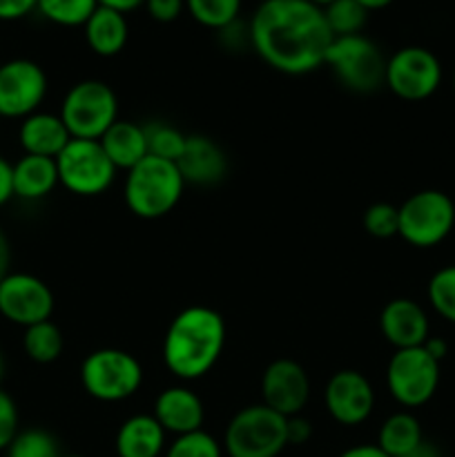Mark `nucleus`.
Masks as SVG:
<instances>
[{
	"label": "nucleus",
	"mask_w": 455,
	"mask_h": 457,
	"mask_svg": "<svg viewBox=\"0 0 455 457\" xmlns=\"http://www.w3.org/2000/svg\"><path fill=\"white\" fill-rule=\"evenodd\" d=\"M12 272V245H9L7 232L0 228V281Z\"/></svg>",
	"instance_id": "39"
},
{
	"label": "nucleus",
	"mask_w": 455,
	"mask_h": 457,
	"mask_svg": "<svg viewBox=\"0 0 455 457\" xmlns=\"http://www.w3.org/2000/svg\"><path fill=\"white\" fill-rule=\"evenodd\" d=\"M186 186L212 187L228 177V156L217 141L203 134H190L177 161Z\"/></svg>",
	"instance_id": "17"
},
{
	"label": "nucleus",
	"mask_w": 455,
	"mask_h": 457,
	"mask_svg": "<svg viewBox=\"0 0 455 457\" xmlns=\"http://www.w3.org/2000/svg\"><path fill=\"white\" fill-rule=\"evenodd\" d=\"M321 12H324L326 25H328L330 34L335 38H339V36L361 34V29L366 25V18L370 13L357 0H335L333 4H328Z\"/></svg>",
	"instance_id": "28"
},
{
	"label": "nucleus",
	"mask_w": 455,
	"mask_h": 457,
	"mask_svg": "<svg viewBox=\"0 0 455 457\" xmlns=\"http://www.w3.org/2000/svg\"><path fill=\"white\" fill-rule=\"evenodd\" d=\"M165 437L156 418L152 413L132 415L120 424L116 433V455L119 457H161L165 453Z\"/></svg>",
	"instance_id": "20"
},
{
	"label": "nucleus",
	"mask_w": 455,
	"mask_h": 457,
	"mask_svg": "<svg viewBox=\"0 0 455 457\" xmlns=\"http://www.w3.org/2000/svg\"><path fill=\"white\" fill-rule=\"evenodd\" d=\"M424 348H426L428 355L435 357L437 361L444 360V355L449 353V344H446L442 337H428L426 342H424Z\"/></svg>",
	"instance_id": "42"
},
{
	"label": "nucleus",
	"mask_w": 455,
	"mask_h": 457,
	"mask_svg": "<svg viewBox=\"0 0 455 457\" xmlns=\"http://www.w3.org/2000/svg\"><path fill=\"white\" fill-rule=\"evenodd\" d=\"M379 330L395 351L424 346V342L431 337L426 311L409 297H397L382 308Z\"/></svg>",
	"instance_id": "16"
},
{
	"label": "nucleus",
	"mask_w": 455,
	"mask_h": 457,
	"mask_svg": "<svg viewBox=\"0 0 455 457\" xmlns=\"http://www.w3.org/2000/svg\"><path fill=\"white\" fill-rule=\"evenodd\" d=\"M58 181L67 192L79 196H98L114 183L119 170L112 165L101 141L71 138L56 156Z\"/></svg>",
	"instance_id": "9"
},
{
	"label": "nucleus",
	"mask_w": 455,
	"mask_h": 457,
	"mask_svg": "<svg viewBox=\"0 0 455 457\" xmlns=\"http://www.w3.org/2000/svg\"><path fill=\"white\" fill-rule=\"evenodd\" d=\"M285 436H288V445H306L312 436V424L303 415L288 418V422H285Z\"/></svg>",
	"instance_id": "37"
},
{
	"label": "nucleus",
	"mask_w": 455,
	"mask_h": 457,
	"mask_svg": "<svg viewBox=\"0 0 455 457\" xmlns=\"http://www.w3.org/2000/svg\"><path fill=\"white\" fill-rule=\"evenodd\" d=\"M65 337L52 320L29 326L22 333V351L36 364H52L62 355Z\"/></svg>",
	"instance_id": "25"
},
{
	"label": "nucleus",
	"mask_w": 455,
	"mask_h": 457,
	"mask_svg": "<svg viewBox=\"0 0 455 457\" xmlns=\"http://www.w3.org/2000/svg\"><path fill=\"white\" fill-rule=\"evenodd\" d=\"M152 415L163 427L165 433L178 437L186 433L201 431L205 420V409L201 397L187 386H168L154 400Z\"/></svg>",
	"instance_id": "18"
},
{
	"label": "nucleus",
	"mask_w": 455,
	"mask_h": 457,
	"mask_svg": "<svg viewBox=\"0 0 455 457\" xmlns=\"http://www.w3.org/2000/svg\"><path fill=\"white\" fill-rule=\"evenodd\" d=\"M361 223H364V230L370 237H375V239H391V237H397V230H400V212H397V205L384 204V201L368 205L364 217H361Z\"/></svg>",
	"instance_id": "33"
},
{
	"label": "nucleus",
	"mask_w": 455,
	"mask_h": 457,
	"mask_svg": "<svg viewBox=\"0 0 455 457\" xmlns=\"http://www.w3.org/2000/svg\"><path fill=\"white\" fill-rule=\"evenodd\" d=\"M54 306L52 288L31 272H9L0 281V317L9 324L29 328L47 321L52 320Z\"/></svg>",
	"instance_id": "13"
},
{
	"label": "nucleus",
	"mask_w": 455,
	"mask_h": 457,
	"mask_svg": "<svg viewBox=\"0 0 455 457\" xmlns=\"http://www.w3.org/2000/svg\"><path fill=\"white\" fill-rule=\"evenodd\" d=\"M226 348V321L210 306H187L170 321L163 364L174 378L194 382L217 366Z\"/></svg>",
	"instance_id": "2"
},
{
	"label": "nucleus",
	"mask_w": 455,
	"mask_h": 457,
	"mask_svg": "<svg viewBox=\"0 0 455 457\" xmlns=\"http://www.w3.org/2000/svg\"><path fill=\"white\" fill-rule=\"evenodd\" d=\"M58 114L71 138L101 141L103 134L119 120V98L103 80H80L67 89Z\"/></svg>",
	"instance_id": "4"
},
{
	"label": "nucleus",
	"mask_w": 455,
	"mask_h": 457,
	"mask_svg": "<svg viewBox=\"0 0 455 457\" xmlns=\"http://www.w3.org/2000/svg\"><path fill=\"white\" fill-rule=\"evenodd\" d=\"M250 47L281 74H310L324 65L335 36L324 12L308 0H263L248 25Z\"/></svg>",
	"instance_id": "1"
},
{
	"label": "nucleus",
	"mask_w": 455,
	"mask_h": 457,
	"mask_svg": "<svg viewBox=\"0 0 455 457\" xmlns=\"http://www.w3.org/2000/svg\"><path fill=\"white\" fill-rule=\"evenodd\" d=\"M80 384L94 400L116 404L136 395L143 384V366L132 353L98 348L80 364Z\"/></svg>",
	"instance_id": "5"
},
{
	"label": "nucleus",
	"mask_w": 455,
	"mask_h": 457,
	"mask_svg": "<svg viewBox=\"0 0 455 457\" xmlns=\"http://www.w3.org/2000/svg\"><path fill=\"white\" fill-rule=\"evenodd\" d=\"M18 431H21V418H18L16 402L0 388V451H7Z\"/></svg>",
	"instance_id": "34"
},
{
	"label": "nucleus",
	"mask_w": 455,
	"mask_h": 457,
	"mask_svg": "<svg viewBox=\"0 0 455 457\" xmlns=\"http://www.w3.org/2000/svg\"><path fill=\"white\" fill-rule=\"evenodd\" d=\"M163 457H223V446L203 428L174 437Z\"/></svg>",
	"instance_id": "32"
},
{
	"label": "nucleus",
	"mask_w": 455,
	"mask_h": 457,
	"mask_svg": "<svg viewBox=\"0 0 455 457\" xmlns=\"http://www.w3.org/2000/svg\"><path fill=\"white\" fill-rule=\"evenodd\" d=\"M310 397V379L299 361L281 357L270 361L261 375V404L284 418L302 415Z\"/></svg>",
	"instance_id": "15"
},
{
	"label": "nucleus",
	"mask_w": 455,
	"mask_h": 457,
	"mask_svg": "<svg viewBox=\"0 0 455 457\" xmlns=\"http://www.w3.org/2000/svg\"><path fill=\"white\" fill-rule=\"evenodd\" d=\"M404 457H442V453L435 445H431V442L424 440L418 449H413L409 455H404Z\"/></svg>",
	"instance_id": "43"
},
{
	"label": "nucleus",
	"mask_w": 455,
	"mask_h": 457,
	"mask_svg": "<svg viewBox=\"0 0 455 457\" xmlns=\"http://www.w3.org/2000/svg\"><path fill=\"white\" fill-rule=\"evenodd\" d=\"M98 7V0H38L36 12L61 27H83Z\"/></svg>",
	"instance_id": "27"
},
{
	"label": "nucleus",
	"mask_w": 455,
	"mask_h": 457,
	"mask_svg": "<svg viewBox=\"0 0 455 457\" xmlns=\"http://www.w3.org/2000/svg\"><path fill=\"white\" fill-rule=\"evenodd\" d=\"M145 12L156 22H174L186 9V0H145Z\"/></svg>",
	"instance_id": "35"
},
{
	"label": "nucleus",
	"mask_w": 455,
	"mask_h": 457,
	"mask_svg": "<svg viewBox=\"0 0 455 457\" xmlns=\"http://www.w3.org/2000/svg\"><path fill=\"white\" fill-rule=\"evenodd\" d=\"M62 457H83V455H62Z\"/></svg>",
	"instance_id": "47"
},
{
	"label": "nucleus",
	"mask_w": 455,
	"mask_h": 457,
	"mask_svg": "<svg viewBox=\"0 0 455 457\" xmlns=\"http://www.w3.org/2000/svg\"><path fill=\"white\" fill-rule=\"evenodd\" d=\"M324 406L330 418L342 427H360L375 409L373 384L360 370H337L326 382Z\"/></svg>",
	"instance_id": "14"
},
{
	"label": "nucleus",
	"mask_w": 455,
	"mask_h": 457,
	"mask_svg": "<svg viewBox=\"0 0 455 457\" xmlns=\"http://www.w3.org/2000/svg\"><path fill=\"white\" fill-rule=\"evenodd\" d=\"M70 141L71 137L61 114H52V112H34L22 119L18 128V143L22 147V154L56 159Z\"/></svg>",
	"instance_id": "19"
},
{
	"label": "nucleus",
	"mask_w": 455,
	"mask_h": 457,
	"mask_svg": "<svg viewBox=\"0 0 455 457\" xmlns=\"http://www.w3.org/2000/svg\"><path fill=\"white\" fill-rule=\"evenodd\" d=\"M357 3H360L361 7L368 9V12H377V9L388 7V4H391L393 0H357Z\"/></svg>",
	"instance_id": "44"
},
{
	"label": "nucleus",
	"mask_w": 455,
	"mask_h": 457,
	"mask_svg": "<svg viewBox=\"0 0 455 457\" xmlns=\"http://www.w3.org/2000/svg\"><path fill=\"white\" fill-rule=\"evenodd\" d=\"M98 4L116 9V12H120V13H129V12H134V9L143 7V4H145V0H98Z\"/></svg>",
	"instance_id": "41"
},
{
	"label": "nucleus",
	"mask_w": 455,
	"mask_h": 457,
	"mask_svg": "<svg viewBox=\"0 0 455 457\" xmlns=\"http://www.w3.org/2000/svg\"><path fill=\"white\" fill-rule=\"evenodd\" d=\"M442 83L440 58L426 47L409 45L386 58L384 85L401 101H426Z\"/></svg>",
	"instance_id": "11"
},
{
	"label": "nucleus",
	"mask_w": 455,
	"mask_h": 457,
	"mask_svg": "<svg viewBox=\"0 0 455 457\" xmlns=\"http://www.w3.org/2000/svg\"><path fill=\"white\" fill-rule=\"evenodd\" d=\"M143 128H145L147 152L152 156H159V159L174 161L177 163L183 147H186L187 134L174 128L172 123H163V120H152V123L143 125Z\"/></svg>",
	"instance_id": "29"
},
{
	"label": "nucleus",
	"mask_w": 455,
	"mask_h": 457,
	"mask_svg": "<svg viewBox=\"0 0 455 457\" xmlns=\"http://www.w3.org/2000/svg\"><path fill=\"white\" fill-rule=\"evenodd\" d=\"M426 295L433 311L449 324H455V266L440 268L428 281Z\"/></svg>",
	"instance_id": "31"
},
{
	"label": "nucleus",
	"mask_w": 455,
	"mask_h": 457,
	"mask_svg": "<svg viewBox=\"0 0 455 457\" xmlns=\"http://www.w3.org/2000/svg\"><path fill=\"white\" fill-rule=\"evenodd\" d=\"M186 9L199 25L221 31L239 21L241 0H186Z\"/></svg>",
	"instance_id": "26"
},
{
	"label": "nucleus",
	"mask_w": 455,
	"mask_h": 457,
	"mask_svg": "<svg viewBox=\"0 0 455 457\" xmlns=\"http://www.w3.org/2000/svg\"><path fill=\"white\" fill-rule=\"evenodd\" d=\"M424 442L422 424L409 411L388 415L377 433V446L391 457H404Z\"/></svg>",
	"instance_id": "24"
},
{
	"label": "nucleus",
	"mask_w": 455,
	"mask_h": 457,
	"mask_svg": "<svg viewBox=\"0 0 455 457\" xmlns=\"http://www.w3.org/2000/svg\"><path fill=\"white\" fill-rule=\"evenodd\" d=\"M4 457H62L56 437L43 428H25L18 431Z\"/></svg>",
	"instance_id": "30"
},
{
	"label": "nucleus",
	"mask_w": 455,
	"mask_h": 457,
	"mask_svg": "<svg viewBox=\"0 0 455 457\" xmlns=\"http://www.w3.org/2000/svg\"><path fill=\"white\" fill-rule=\"evenodd\" d=\"M38 0H0V21H21L36 12Z\"/></svg>",
	"instance_id": "36"
},
{
	"label": "nucleus",
	"mask_w": 455,
	"mask_h": 457,
	"mask_svg": "<svg viewBox=\"0 0 455 457\" xmlns=\"http://www.w3.org/2000/svg\"><path fill=\"white\" fill-rule=\"evenodd\" d=\"M285 422L266 404L245 406L228 422L223 451L228 457H279L288 446Z\"/></svg>",
	"instance_id": "6"
},
{
	"label": "nucleus",
	"mask_w": 455,
	"mask_h": 457,
	"mask_svg": "<svg viewBox=\"0 0 455 457\" xmlns=\"http://www.w3.org/2000/svg\"><path fill=\"white\" fill-rule=\"evenodd\" d=\"M339 457H391V455L384 453L377 445H357L343 451Z\"/></svg>",
	"instance_id": "40"
},
{
	"label": "nucleus",
	"mask_w": 455,
	"mask_h": 457,
	"mask_svg": "<svg viewBox=\"0 0 455 457\" xmlns=\"http://www.w3.org/2000/svg\"><path fill=\"white\" fill-rule=\"evenodd\" d=\"M49 80L43 67L29 58H12L0 65V119L22 120L40 110Z\"/></svg>",
	"instance_id": "12"
},
{
	"label": "nucleus",
	"mask_w": 455,
	"mask_h": 457,
	"mask_svg": "<svg viewBox=\"0 0 455 457\" xmlns=\"http://www.w3.org/2000/svg\"><path fill=\"white\" fill-rule=\"evenodd\" d=\"M397 237L413 248H433L453 232L455 204L442 190H419L397 208Z\"/></svg>",
	"instance_id": "8"
},
{
	"label": "nucleus",
	"mask_w": 455,
	"mask_h": 457,
	"mask_svg": "<svg viewBox=\"0 0 455 457\" xmlns=\"http://www.w3.org/2000/svg\"><path fill=\"white\" fill-rule=\"evenodd\" d=\"M3 378H4V357L3 353H0V382H3Z\"/></svg>",
	"instance_id": "46"
},
{
	"label": "nucleus",
	"mask_w": 455,
	"mask_h": 457,
	"mask_svg": "<svg viewBox=\"0 0 455 457\" xmlns=\"http://www.w3.org/2000/svg\"><path fill=\"white\" fill-rule=\"evenodd\" d=\"M13 199V179H12V161L0 154V208Z\"/></svg>",
	"instance_id": "38"
},
{
	"label": "nucleus",
	"mask_w": 455,
	"mask_h": 457,
	"mask_svg": "<svg viewBox=\"0 0 455 457\" xmlns=\"http://www.w3.org/2000/svg\"><path fill=\"white\" fill-rule=\"evenodd\" d=\"M85 40H87L89 49L96 56L112 58L120 54L128 45L129 27L125 13L116 12V9L103 7L98 4L96 12L89 16V21L83 25Z\"/></svg>",
	"instance_id": "22"
},
{
	"label": "nucleus",
	"mask_w": 455,
	"mask_h": 457,
	"mask_svg": "<svg viewBox=\"0 0 455 457\" xmlns=\"http://www.w3.org/2000/svg\"><path fill=\"white\" fill-rule=\"evenodd\" d=\"M101 145L105 150L107 159L112 161V165L116 170H125V172L150 154L147 152L145 128L134 123V120H116L101 137Z\"/></svg>",
	"instance_id": "23"
},
{
	"label": "nucleus",
	"mask_w": 455,
	"mask_h": 457,
	"mask_svg": "<svg viewBox=\"0 0 455 457\" xmlns=\"http://www.w3.org/2000/svg\"><path fill=\"white\" fill-rule=\"evenodd\" d=\"M308 3H312V4H315V7H319V9H326V7H328V4H333L335 0H308Z\"/></svg>",
	"instance_id": "45"
},
{
	"label": "nucleus",
	"mask_w": 455,
	"mask_h": 457,
	"mask_svg": "<svg viewBox=\"0 0 455 457\" xmlns=\"http://www.w3.org/2000/svg\"><path fill=\"white\" fill-rule=\"evenodd\" d=\"M12 179H13V199L21 201H40L52 195L58 181L56 159L47 156L22 154L16 163H12Z\"/></svg>",
	"instance_id": "21"
},
{
	"label": "nucleus",
	"mask_w": 455,
	"mask_h": 457,
	"mask_svg": "<svg viewBox=\"0 0 455 457\" xmlns=\"http://www.w3.org/2000/svg\"><path fill=\"white\" fill-rule=\"evenodd\" d=\"M386 386L397 404L419 409L440 386V361L424 346L395 351L386 366Z\"/></svg>",
	"instance_id": "10"
},
{
	"label": "nucleus",
	"mask_w": 455,
	"mask_h": 457,
	"mask_svg": "<svg viewBox=\"0 0 455 457\" xmlns=\"http://www.w3.org/2000/svg\"><path fill=\"white\" fill-rule=\"evenodd\" d=\"M186 181L174 161L147 154L128 170L123 186L125 205L138 219H161L172 212L181 201Z\"/></svg>",
	"instance_id": "3"
},
{
	"label": "nucleus",
	"mask_w": 455,
	"mask_h": 457,
	"mask_svg": "<svg viewBox=\"0 0 455 457\" xmlns=\"http://www.w3.org/2000/svg\"><path fill=\"white\" fill-rule=\"evenodd\" d=\"M324 65L333 70L343 87L355 94L377 92L386 79V58L382 49L364 34L333 38Z\"/></svg>",
	"instance_id": "7"
},
{
	"label": "nucleus",
	"mask_w": 455,
	"mask_h": 457,
	"mask_svg": "<svg viewBox=\"0 0 455 457\" xmlns=\"http://www.w3.org/2000/svg\"><path fill=\"white\" fill-rule=\"evenodd\" d=\"M453 89H455V71H453Z\"/></svg>",
	"instance_id": "48"
}]
</instances>
